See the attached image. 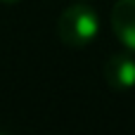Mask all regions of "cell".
Segmentation results:
<instances>
[{"label":"cell","instance_id":"6da1fadb","mask_svg":"<svg viewBox=\"0 0 135 135\" xmlns=\"http://www.w3.org/2000/svg\"><path fill=\"white\" fill-rule=\"evenodd\" d=\"M100 31V17L90 5H69L57 19V36L69 47H85Z\"/></svg>","mask_w":135,"mask_h":135},{"label":"cell","instance_id":"7a4b0ae2","mask_svg":"<svg viewBox=\"0 0 135 135\" xmlns=\"http://www.w3.org/2000/svg\"><path fill=\"white\" fill-rule=\"evenodd\" d=\"M112 31L128 50H135V0H119L114 5Z\"/></svg>","mask_w":135,"mask_h":135},{"label":"cell","instance_id":"3957f363","mask_svg":"<svg viewBox=\"0 0 135 135\" xmlns=\"http://www.w3.org/2000/svg\"><path fill=\"white\" fill-rule=\"evenodd\" d=\"M104 78L112 88L126 90L135 85V59L131 55H112L104 62Z\"/></svg>","mask_w":135,"mask_h":135},{"label":"cell","instance_id":"277c9868","mask_svg":"<svg viewBox=\"0 0 135 135\" xmlns=\"http://www.w3.org/2000/svg\"><path fill=\"white\" fill-rule=\"evenodd\" d=\"M0 2H5V5H14V2H19V0H0Z\"/></svg>","mask_w":135,"mask_h":135}]
</instances>
